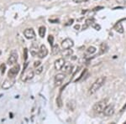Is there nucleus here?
I'll list each match as a JSON object with an SVG mask.
<instances>
[{
    "instance_id": "obj_15",
    "label": "nucleus",
    "mask_w": 126,
    "mask_h": 124,
    "mask_svg": "<svg viewBox=\"0 0 126 124\" xmlns=\"http://www.w3.org/2000/svg\"><path fill=\"white\" fill-rule=\"evenodd\" d=\"M114 29L119 34H123L124 33V27H123V25H122L121 22H118V23L115 24V25H114Z\"/></svg>"
},
{
    "instance_id": "obj_33",
    "label": "nucleus",
    "mask_w": 126,
    "mask_h": 124,
    "mask_svg": "<svg viewBox=\"0 0 126 124\" xmlns=\"http://www.w3.org/2000/svg\"><path fill=\"white\" fill-rule=\"evenodd\" d=\"M126 109V104H125V106H124V107L122 108V110H121V111H125V110Z\"/></svg>"
},
{
    "instance_id": "obj_32",
    "label": "nucleus",
    "mask_w": 126,
    "mask_h": 124,
    "mask_svg": "<svg viewBox=\"0 0 126 124\" xmlns=\"http://www.w3.org/2000/svg\"><path fill=\"white\" fill-rule=\"evenodd\" d=\"M74 28H75V29H78L79 28H80V25H79V24H78V25H75V27H74Z\"/></svg>"
},
{
    "instance_id": "obj_19",
    "label": "nucleus",
    "mask_w": 126,
    "mask_h": 124,
    "mask_svg": "<svg viewBox=\"0 0 126 124\" xmlns=\"http://www.w3.org/2000/svg\"><path fill=\"white\" fill-rule=\"evenodd\" d=\"M73 54V50H64V51L62 52V55L63 56H71Z\"/></svg>"
},
{
    "instance_id": "obj_14",
    "label": "nucleus",
    "mask_w": 126,
    "mask_h": 124,
    "mask_svg": "<svg viewBox=\"0 0 126 124\" xmlns=\"http://www.w3.org/2000/svg\"><path fill=\"white\" fill-rule=\"evenodd\" d=\"M72 65L71 64V63H69V62L65 63L64 66H63L62 69V70H63V71L66 72V73L71 72V71H72Z\"/></svg>"
},
{
    "instance_id": "obj_13",
    "label": "nucleus",
    "mask_w": 126,
    "mask_h": 124,
    "mask_svg": "<svg viewBox=\"0 0 126 124\" xmlns=\"http://www.w3.org/2000/svg\"><path fill=\"white\" fill-rule=\"evenodd\" d=\"M39 50H40V48H39V45H38V43L34 42V43L31 44V47H30V54L33 56L38 55Z\"/></svg>"
},
{
    "instance_id": "obj_36",
    "label": "nucleus",
    "mask_w": 126,
    "mask_h": 124,
    "mask_svg": "<svg viewBox=\"0 0 126 124\" xmlns=\"http://www.w3.org/2000/svg\"><path fill=\"white\" fill-rule=\"evenodd\" d=\"M125 123H126V122H125Z\"/></svg>"
},
{
    "instance_id": "obj_26",
    "label": "nucleus",
    "mask_w": 126,
    "mask_h": 124,
    "mask_svg": "<svg viewBox=\"0 0 126 124\" xmlns=\"http://www.w3.org/2000/svg\"><path fill=\"white\" fill-rule=\"evenodd\" d=\"M42 71H43V66H40L39 68H37V70H35V74L40 75Z\"/></svg>"
},
{
    "instance_id": "obj_30",
    "label": "nucleus",
    "mask_w": 126,
    "mask_h": 124,
    "mask_svg": "<svg viewBox=\"0 0 126 124\" xmlns=\"http://www.w3.org/2000/svg\"><path fill=\"white\" fill-rule=\"evenodd\" d=\"M84 0H73V2L74 3H82V2H83Z\"/></svg>"
},
{
    "instance_id": "obj_2",
    "label": "nucleus",
    "mask_w": 126,
    "mask_h": 124,
    "mask_svg": "<svg viewBox=\"0 0 126 124\" xmlns=\"http://www.w3.org/2000/svg\"><path fill=\"white\" fill-rule=\"evenodd\" d=\"M107 105H108L107 99H105V100H101L93 106V110L96 114H100V113L103 112V111H104L105 107H107Z\"/></svg>"
},
{
    "instance_id": "obj_5",
    "label": "nucleus",
    "mask_w": 126,
    "mask_h": 124,
    "mask_svg": "<svg viewBox=\"0 0 126 124\" xmlns=\"http://www.w3.org/2000/svg\"><path fill=\"white\" fill-rule=\"evenodd\" d=\"M74 45V41L70 38H66L62 42V48L63 50H67V49H71Z\"/></svg>"
},
{
    "instance_id": "obj_25",
    "label": "nucleus",
    "mask_w": 126,
    "mask_h": 124,
    "mask_svg": "<svg viewBox=\"0 0 126 124\" xmlns=\"http://www.w3.org/2000/svg\"><path fill=\"white\" fill-rule=\"evenodd\" d=\"M92 27L96 30H100V29H101V26L99 25V24H94V23L92 24Z\"/></svg>"
},
{
    "instance_id": "obj_24",
    "label": "nucleus",
    "mask_w": 126,
    "mask_h": 124,
    "mask_svg": "<svg viewBox=\"0 0 126 124\" xmlns=\"http://www.w3.org/2000/svg\"><path fill=\"white\" fill-rule=\"evenodd\" d=\"M48 41H49V43H50V45H53V44H54V37H53V35H49V37H48Z\"/></svg>"
},
{
    "instance_id": "obj_35",
    "label": "nucleus",
    "mask_w": 126,
    "mask_h": 124,
    "mask_svg": "<svg viewBox=\"0 0 126 124\" xmlns=\"http://www.w3.org/2000/svg\"><path fill=\"white\" fill-rule=\"evenodd\" d=\"M125 6H126V1H125Z\"/></svg>"
},
{
    "instance_id": "obj_27",
    "label": "nucleus",
    "mask_w": 126,
    "mask_h": 124,
    "mask_svg": "<svg viewBox=\"0 0 126 124\" xmlns=\"http://www.w3.org/2000/svg\"><path fill=\"white\" fill-rule=\"evenodd\" d=\"M27 52H28V50L27 49H24V60H26L28 58V55H27Z\"/></svg>"
},
{
    "instance_id": "obj_34",
    "label": "nucleus",
    "mask_w": 126,
    "mask_h": 124,
    "mask_svg": "<svg viewBox=\"0 0 126 124\" xmlns=\"http://www.w3.org/2000/svg\"><path fill=\"white\" fill-rule=\"evenodd\" d=\"M1 54H2V51H1V50H0V55H1Z\"/></svg>"
},
{
    "instance_id": "obj_22",
    "label": "nucleus",
    "mask_w": 126,
    "mask_h": 124,
    "mask_svg": "<svg viewBox=\"0 0 126 124\" xmlns=\"http://www.w3.org/2000/svg\"><path fill=\"white\" fill-rule=\"evenodd\" d=\"M107 49H108V46H107V44H106V43H103L102 44H101V46H100L101 53H104V52H106Z\"/></svg>"
},
{
    "instance_id": "obj_18",
    "label": "nucleus",
    "mask_w": 126,
    "mask_h": 124,
    "mask_svg": "<svg viewBox=\"0 0 126 124\" xmlns=\"http://www.w3.org/2000/svg\"><path fill=\"white\" fill-rule=\"evenodd\" d=\"M46 29L45 26H40L39 28V35L41 38H44V36L46 35Z\"/></svg>"
},
{
    "instance_id": "obj_3",
    "label": "nucleus",
    "mask_w": 126,
    "mask_h": 124,
    "mask_svg": "<svg viewBox=\"0 0 126 124\" xmlns=\"http://www.w3.org/2000/svg\"><path fill=\"white\" fill-rule=\"evenodd\" d=\"M34 72L32 69H27V70L25 69V70H23V73H22L20 79L24 82H28V81H31L34 78Z\"/></svg>"
},
{
    "instance_id": "obj_6",
    "label": "nucleus",
    "mask_w": 126,
    "mask_h": 124,
    "mask_svg": "<svg viewBox=\"0 0 126 124\" xmlns=\"http://www.w3.org/2000/svg\"><path fill=\"white\" fill-rule=\"evenodd\" d=\"M20 70V66L19 65H16L14 67H12L9 70V74H8V76L10 77V78H15V76L18 75V73L19 72Z\"/></svg>"
},
{
    "instance_id": "obj_29",
    "label": "nucleus",
    "mask_w": 126,
    "mask_h": 124,
    "mask_svg": "<svg viewBox=\"0 0 126 124\" xmlns=\"http://www.w3.org/2000/svg\"><path fill=\"white\" fill-rule=\"evenodd\" d=\"M40 63H41V62L39 61V60H38V61H35V62L34 63V66L36 68V67H38V66H40Z\"/></svg>"
},
{
    "instance_id": "obj_28",
    "label": "nucleus",
    "mask_w": 126,
    "mask_h": 124,
    "mask_svg": "<svg viewBox=\"0 0 126 124\" xmlns=\"http://www.w3.org/2000/svg\"><path fill=\"white\" fill-rule=\"evenodd\" d=\"M116 2L119 4H125V0H116Z\"/></svg>"
},
{
    "instance_id": "obj_31",
    "label": "nucleus",
    "mask_w": 126,
    "mask_h": 124,
    "mask_svg": "<svg viewBox=\"0 0 126 124\" xmlns=\"http://www.w3.org/2000/svg\"><path fill=\"white\" fill-rule=\"evenodd\" d=\"M72 22H73V19H71V21H69V22H68V24H66V25H69V24H72Z\"/></svg>"
},
{
    "instance_id": "obj_23",
    "label": "nucleus",
    "mask_w": 126,
    "mask_h": 124,
    "mask_svg": "<svg viewBox=\"0 0 126 124\" xmlns=\"http://www.w3.org/2000/svg\"><path fill=\"white\" fill-rule=\"evenodd\" d=\"M5 70H6V65L5 64H1V66H0V71H1L2 75L4 74Z\"/></svg>"
},
{
    "instance_id": "obj_7",
    "label": "nucleus",
    "mask_w": 126,
    "mask_h": 124,
    "mask_svg": "<svg viewBox=\"0 0 126 124\" xmlns=\"http://www.w3.org/2000/svg\"><path fill=\"white\" fill-rule=\"evenodd\" d=\"M65 78H66V74H64V73H59V74H57L55 76V85L56 86H60L62 84Z\"/></svg>"
},
{
    "instance_id": "obj_12",
    "label": "nucleus",
    "mask_w": 126,
    "mask_h": 124,
    "mask_svg": "<svg viewBox=\"0 0 126 124\" xmlns=\"http://www.w3.org/2000/svg\"><path fill=\"white\" fill-rule=\"evenodd\" d=\"M17 60H18V54L15 52L12 53L11 55H10V56L8 59V65H9V66H12V65H15L17 63Z\"/></svg>"
},
{
    "instance_id": "obj_16",
    "label": "nucleus",
    "mask_w": 126,
    "mask_h": 124,
    "mask_svg": "<svg viewBox=\"0 0 126 124\" xmlns=\"http://www.w3.org/2000/svg\"><path fill=\"white\" fill-rule=\"evenodd\" d=\"M66 107H67V108L70 110V111H74L75 108H76V102H75V101H68L67 103H66Z\"/></svg>"
},
{
    "instance_id": "obj_10",
    "label": "nucleus",
    "mask_w": 126,
    "mask_h": 124,
    "mask_svg": "<svg viewBox=\"0 0 126 124\" xmlns=\"http://www.w3.org/2000/svg\"><path fill=\"white\" fill-rule=\"evenodd\" d=\"M65 63H66V61H65V60L63 58H60V59H58V60H56L54 63L55 69L57 70H62V67L64 66Z\"/></svg>"
},
{
    "instance_id": "obj_9",
    "label": "nucleus",
    "mask_w": 126,
    "mask_h": 124,
    "mask_svg": "<svg viewBox=\"0 0 126 124\" xmlns=\"http://www.w3.org/2000/svg\"><path fill=\"white\" fill-rule=\"evenodd\" d=\"M103 113V115L107 116V117H110V116L113 115V113H114V107H113V105H107V107H105Z\"/></svg>"
},
{
    "instance_id": "obj_20",
    "label": "nucleus",
    "mask_w": 126,
    "mask_h": 124,
    "mask_svg": "<svg viewBox=\"0 0 126 124\" xmlns=\"http://www.w3.org/2000/svg\"><path fill=\"white\" fill-rule=\"evenodd\" d=\"M56 105H57L58 107H62V105H63V102H62V96H59L56 98Z\"/></svg>"
},
{
    "instance_id": "obj_8",
    "label": "nucleus",
    "mask_w": 126,
    "mask_h": 124,
    "mask_svg": "<svg viewBox=\"0 0 126 124\" xmlns=\"http://www.w3.org/2000/svg\"><path fill=\"white\" fill-rule=\"evenodd\" d=\"M24 37L28 40H34L35 39V33H34V30L30 28V29H26L24 31Z\"/></svg>"
},
{
    "instance_id": "obj_1",
    "label": "nucleus",
    "mask_w": 126,
    "mask_h": 124,
    "mask_svg": "<svg viewBox=\"0 0 126 124\" xmlns=\"http://www.w3.org/2000/svg\"><path fill=\"white\" fill-rule=\"evenodd\" d=\"M105 81H106L105 76H101V77H99V78H97V80L94 81V83L92 85V86L90 87L89 93L92 95V94H94L95 92H97V91L104 85Z\"/></svg>"
},
{
    "instance_id": "obj_4",
    "label": "nucleus",
    "mask_w": 126,
    "mask_h": 124,
    "mask_svg": "<svg viewBox=\"0 0 126 124\" xmlns=\"http://www.w3.org/2000/svg\"><path fill=\"white\" fill-rule=\"evenodd\" d=\"M15 82V78H10V77H9V78L6 79V80L3 81V84H2V88H3V90H8V89L11 88V87L14 86Z\"/></svg>"
},
{
    "instance_id": "obj_21",
    "label": "nucleus",
    "mask_w": 126,
    "mask_h": 124,
    "mask_svg": "<svg viewBox=\"0 0 126 124\" xmlns=\"http://www.w3.org/2000/svg\"><path fill=\"white\" fill-rule=\"evenodd\" d=\"M96 48L95 47H93V46H90V47H88L87 48V52L88 53V54H93V53H95L96 52Z\"/></svg>"
},
{
    "instance_id": "obj_11",
    "label": "nucleus",
    "mask_w": 126,
    "mask_h": 124,
    "mask_svg": "<svg viewBox=\"0 0 126 124\" xmlns=\"http://www.w3.org/2000/svg\"><path fill=\"white\" fill-rule=\"evenodd\" d=\"M48 54V50H47V48L46 47V45L44 44H41L40 47V50H39V53H38V57L40 58V59H43Z\"/></svg>"
},
{
    "instance_id": "obj_17",
    "label": "nucleus",
    "mask_w": 126,
    "mask_h": 124,
    "mask_svg": "<svg viewBox=\"0 0 126 124\" xmlns=\"http://www.w3.org/2000/svg\"><path fill=\"white\" fill-rule=\"evenodd\" d=\"M51 52L53 55H56L57 54L60 53V48H59L58 44H53L51 47Z\"/></svg>"
}]
</instances>
